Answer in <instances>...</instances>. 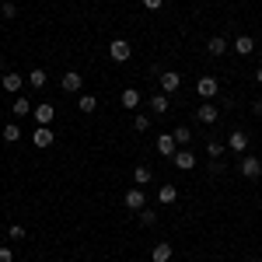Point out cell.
Returning <instances> with one entry per match:
<instances>
[{
	"instance_id": "cell-9",
	"label": "cell",
	"mask_w": 262,
	"mask_h": 262,
	"mask_svg": "<svg viewBox=\"0 0 262 262\" xmlns=\"http://www.w3.org/2000/svg\"><path fill=\"white\" fill-rule=\"evenodd\" d=\"M227 147H231L234 154H245V150H248V133H245V129H234V133L227 137Z\"/></svg>"
},
{
	"instance_id": "cell-23",
	"label": "cell",
	"mask_w": 262,
	"mask_h": 262,
	"mask_svg": "<svg viewBox=\"0 0 262 262\" xmlns=\"http://www.w3.org/2000/svg\"><path fill=\"white\" fill-rule=\"evenodd\" d=\"M150 108H154L158 116H164V112H168V95H154V98H150Z\"/></svg>"
},
{
	"instance_id": "cell-28",
	"label": "cell",
	"mask_w": 262,
	"mask_h": 262,
	"mask_svg": "<svg viewBox=\"0 0 262 262\" xmlns=\"http://www.w3.org/2000/svg\"><path fill=\"white\" fill-rule=\"evenodd\" d=\"M133 129H137V133L150 129V116H137V119H133Z\"/></svg>"
},
{
	"instance_id": "cell-26",
	"label": "cell",
	"mask_w": 262,
	"mask_h": 262,
	"mask_svg": "<svg viewBox=\"0 0 262 262\" xmlns=\"http://www.w3.org/2000/svg\"><path fill=\"white\" fill-rule=\"evenodd\" d=\"M140 224L143 227H154V224H158V213H154V210H140Z\"/></svg>"
},
{
	"instance_id": "cell-3",
	"label": "cell",
	"mask_w": 262,
	"mask_h": 262,
	"mask_svg": "<svg viewBox=\"0 0 262 262\" xmlns=\"http://www.w3.org/2000/svg\"><path fill=\"white\" fill-rule=\"evenodd\" d=\"M242 175H245V179H262V158L245 154V158H242Z\"/></svg>"
},
{
	"instance_id": "cell-1",
	"label": "cell",
	"mask_w": 262,
	"mask_h": 262,
	"mask_svg": "<svg viewBox=\"0 0 262 262\" xmlns=\"http://www.w3.org/2000/svg\"><path fill=\"white\" fill-rule=\"evenodd\" d=\"M217 91H221V84H217V77H210V74H203L200 81H196V95H200L203 101H213Z\"/></svg>"
},
{
	"instance_id": "cell-30",
	"label": "cell",
	"mask_w": 262,
	"mask_h": 262,
	"mask_svg": "<svg viewBox=\"0 0 262 262\" xmlns=\"http://www.w3.org/2000/svg\"><path fill=\"white\" fill-rule=\"evenodd\" d=\"M7 234H11L14 242H21V238H25V227H21V224H11V227H7Z\"/></svg>"
},
{
	"instance_id": "cell-18",
	"label": "cell",
	"mask_w": 262,
	"mask_h": 262,
	"mask_svg": "<svg viewBox=\"0 0 262 262\" xmlns=\"http://www.w3.org/2000/svg\"><path fill=\"white\" fill-rule=\"evenodd\" d=\"M140 105V91L137 88H122V108H137Z\"/></svg>"
},
{
	"instance_id": "cell-16",
	"label": "cell",
	"mask_w": 262,
	"mask_h": 262,
	"mask_svg": "<svg viewBox=\"0 0 262 262\" xmlns=\"http://www.w3.org/2000/svg\"><path fill=\"white\" fill-rule=\"evenodd\" d=\"M206 53H210V56H224V53H227V39L213 35V39L206 42Z\"/></svg>"
},
{
	"instance_id": "cell-25",
	"label": "cell",
	"mask_w": 262,
	"mask_h": 262,
	"mask_svg": "<svg viewBox=\"0 0 262 262\" xmlns=\"http://www.w3.org/2000/svg\"><path fill=\"white\" fill-rule=\"evenodd\" d=\"M133 179H137V185H147V182H150V168H147V164H140V168L133 171Z\"/></svg>"
},
{
	"instance_id": "cell-29",
	"label": "cell",
	"mask_w": 262,
	"mask_h": 262,
	"mask_svg": "<svg viewBox=\"0 0 262 262\" xmlns=\"http://www.w3.org/2000/svg\"><path fill=\"white\" fill-rule=\"evenodd\" d=\"M0 11H4V18H18V7H14L11 0H4V4H0Z\"/></svg>"
},
{
	"instance_id": "cell-37",
	"label": "cell",
	"mask_w": 262,
	"mask_h": 262,
	"mask_svg": "<svg viewBox=\"0 0 262 262\" xmlns=\"http://www.w3.org/2000/svg\"><path fill=\"white\" fill-rule=\"evenodd\" d=\"M0 234H4V227H0Z\"/></svg>"
},
{
	"instance_id": "cell-33",
	"label": "cell",
	"mask_w": 262,
	"mask_h": 262,
	"mask_svg": "<svg viewBox=\"0 0 262 262\" xmlns=\"http://www.w3.org/2000/svg\"><path fill=\"white\" fill-rule=\"evenodd\" d=\"M252 112H255V116H262V101H252Z\"/></svg>"
},
{
	"instance_id": "cell-32",
	"label": "cell",
	"mask_w": 262,
	"mask_h": 262,
	"mask_svg": "<svg viewBox=\"0 0 262 262\" xmlns=\"http://www.w3.org/2000/svg\"><path fill=\"white\" fill-rule=\"evenodd\" d=\"M143 7H147V11H161L164 0H143Z\"/></svg>"
},
{
	"instance_id": "cell-21",
	"label": "cell",
	"mask_w": 262,
	"mask_h": 262,
	"mask_svg": "<svg viewBox=\"0 0 262 262\" xmlns=\"http://www.w3.org/2000/svg\"><path fill=\"white\" fill-rule=\"evenodd\" d=\"M171 137H175L179 147H185V143L192 140V129H189V126H179V129H171Z\"/></svg>"
},
{
	"instance_id": "cell-35",
	"label": "cell",
	"mask_w": 262,
	"mask_h": 262,
	"mask_svg": "<svg viewBox=\"0 0 262 262\" xmlns=\"http://www.w3.org/2000/svg\"><path fill=\"white\" fill-rule=\"evenodd\" d=\"M248 262H262V259H248Z\"/></svg>"
},
{
	"instance_id": "cell-4",
	"label": "cell",
	"mask_w": 262,
	"mask_h": 262,
	"mask_svg": "<svg viewBox=\"0 0 262 262\" xmlns=\"http://www.w3.org/2000/svg\"><path fill=\"white\" fill-rule=\"evenodd\" d=\"M196 119H200L203 126H213V122L221 119V108H217L213 101H203L200 108H196Z\"/></svg>"
},
{
	"instance_id": "cell-13",
	"label": "cell",
	"mask_w": 262,
	"mask_h": 262,
	"mask_svg": "<svg viewBox=\"0 0 262 262\" xmlns=\"http://www.w3.org/2000/svg\"><path fill=\"white\" fill-rule=\"evenodd\" d=\"M175 150H179V143H175V137H171V133H161V137H158V154H164V158H171Z\"/></svg>"
},
{
	"instance_id": "cell-36",
	"label": "cell",
	"mask_w": 262,
	"mask_h": 262,
	"mask_svg": "<svg viewBox=\"0 0 262 262\" xmlns=\"http://www.w3.org/2000/svg\"><path fill=\"white\" fill-rule=\"evenodd\" d=\"M0 63H4V53H0Z\"/></svg>"
},
{
	"instance_id": "cell-31",
	"label": "cell",
	"mask_w": 262,
	"mask_h": 262,
	"mask_svg": "<svg viewBox=\"0 0 262 262\" xmlns=\"http://www.w3.org/2000/svg\"><path fill=\"white\" fill-rule=\"evenodd\" d=\"M0 262H14V252L7 245H0Z\"/></svg>"
},
{
	"instance_id": "cell-14",
	"label": "cell",
	"mask_w": 262,
	"mask_h": 262,
	"mask_svg": "<svg viewBox=\"0 0 262 262\" xmlns=\"http://www.w3.org/2000/svg\"><path fill=\"white\" fill-rule=\"evenodd\" d=\"M234 53H238V56H252V53H255V39H252V35H238V39H234Z\"/></svg>"
},
{
	"instance_id": "cell-22",
	"label": "cell",
	"mask_w": 262,
	"mask_h": 262,
	"mask_svg": "<svg viewBox=\"0 0 262 262\" xmlns=\"http://www.w3.org/2000/svg\"><path fill=\"white\" fill-rule=\"evenodd\" d=\"M28 112H32V101L25 98V95H18L14 98V116H28Z\"/></svg>"
},
{
	"instance_id": "cell-20",
	"label": "cell",
	"mask_w": 262,
	"mask_h": 262,
	"mask_svg": "<svg viewBox=\"0 0 262 262\" xmlns=\"http://www.w3.org/2000/svg\"><path fill=\"white\" fill-rule=\"evenodd\" d=\"M77 108H81L84 116H91V112L98 108V98H95V95H81V98H77Z\"/></svg>"
},
{
	"instance_id": "cell-6",
	"label": "cell",
	"mask_w": 262,
	"mask_h": 262,
	"mask_svg": "<svg viewBox=\"0 0 262 262\" xmlns=\"http://www.w3.org/2000/svg\"><path fill=\"white\" fill-rule=\"evenodd\" d=\"M171 161H175V168H182V171H192V168H196V154L185 150V147H179V150L171 154Z\"/></svg>"
},
{
	"instance_id": "cell-8",
	"label": "cell",
	"mask_w": 262,
	"mask_h": 262,
	"mask_svg": "<svg viewBox=\"0 0 262 262\" xmlns=\"http://www.w3.org/2000/svg\"><path fill=\"white\" fill-rule=\"evenodd\" d=\"M158 81H161V91H164V95H175V91L182 88V77L175 74V70H164Z\"/></svg>"
},
{
	"instance_id": "cell-12",
	"label": "cell",
	"mask_w": 262,
	"mask_h": 262,
	"mask_svg": "<svg viewBox=\"0 0 262 262\" xmlns=\"http://www.w3.org/2000/svg\"><path fill=\"white\" fill-rule=\"evenodd\" d=\"M21 84H25V81H21V74H14V70L0 77V88H4L7 95H18V91H21Z\"/></svg>"
},
{
	"instance_id": "cell-10",
	"label": "cell",
	"mask_w": 262,
	"mask_h": 262,
	"mask_svg": "<svg viewBox=\"0 0 262 262\" xmlns=\"http://www.w3.org/2000/svg\"><path fill=\"white\" fill-rule=\"evenodd\" d=\"M122 203H126V210H137V213H140L143 203H147V196H143V189H129V192L122 196Z\"/></svg>"
},
{
	"instance_id": "cell-15",
	"label": "cell",
	"mask_w": 262,
	"mask_h": 262,
	"mask_svg": "<svg viewBox=\"0 0 262 262\" xmlns=\"http://www.w3.org/2000/svg\"><path fill=\"white\" fill-rule=\"evenodd\" d=\"M168 259H171V245L168 242H158L150 248V262H168Z\"/></svg>"
},
{
	"instance_id": "cell-2",
	"label": "cell",
	"mask_w": 262,
	"mask_h": 262,
	"mask_svg": "<svg viewBox=\"0 0 262 262\" xmlns=\"http://www.w3.org/2000/svg\"><path fill=\"white\" fill-rule=\"evenodd\" d=\"M108 56H112L116 63H126L129 56H133V46H129L126 39H112L108 42Z\"/></svg>"
},
{
	"instance_id": "cell-34",
	"label": "cell",
	"mask_w": 262,
	"mask_h": 262,
	"mask_svg": "<svg viewBox=\"0 0 262 262\" xmlns=\"http://www.w3.org/2000/svg\"><path fill=\"white\" fill-rule=\"evenodd\" d=\"M255 81H259V84H262V67H259V70H255Z\"/></svg>"
},
{
	"instance_id": "cell-7",
	"label": "cell",
	"mask_w": 262,
	"mask_h": 262,
	"mask_svg": "<svg viewBox=\"0 0 262 262\" xmlns=\"http://www.w3.org/2000/svg\"><path fill=\"white\" fill-rule=\"evenodd\" d=\"M53 140H56V133H53L49 126H35V133H32V143H35L39 150H46V147H53Z\"/></svg>"
},
{
	"instance_id": "cell-27",
	"label": "cell",
	"mask_w": 262,
	"mask_h": 262,
	"mask_svg": "<svg viewBox=\"0 0 262 262\" xmlns=\"http://www.w3.org/2000/svg\"><path fill=\"white\" fill-rule=\"evenodd\" d=\"M206 154H210V158H221V154H224V143L221 140H210V143H206Z\"/></svg>"
},
{
	"instance_id": "cell-5",
	"label": "cell",
	"mask_w": 262,
	"mask_h": 262,
	"mask_svg": "<svg viewBox=\"0 0 262 262\" xmlns=\"http://www.w3.org/2000/svg\"><path fill=\"white\" fill-rule=\"evenodd\" d=\"M60 88L67 91V95H77V91L84 88V77L77 74V70H67V74L60 77Z\"/></svg>"
},
{
	"instance_id": "cell-19",
	"label": "cell",
	"mask_w": 262,
	"mask_h": 262,
	"mask_svg": "<svg viewBox=\"0 0 262 262\" xmlns=\"http://www.w3.org/2000/svg\"><path fill=\"white\" fill-rule=\"evenodd\" d=\"M158 200H161L164 206H171V203L179 200V189H175V185H161V189H158Z\"/></svg>"
},
{
	"instance_id": "cell-17",
	"label": "cell",
	"mask_w": 262,
	"mask_h": 262,
	"mask_svg": "<svg viewBox=\"0 0 262 262\" xmlns=\"http://www.w3.org/2000/svg\"><path fill=\"white\" fill-rule=\"evenodd\" d=\"M46 81H49V74H46V70H42V67H35V70H32V74H28V84H32V88H35V91H42V88H46Z\"/></svg>"
},
{
	"instance_id": "cell-11",
	"label": "cell",
	"mask_w": 262,
	"mask_h": 262,
	"mask_svg": "<svg viewBox=\"0 0 262 262\" xmlns=\"http://www.w3.org/2000/svg\"><path fill=\"white\" fill-rule=\"evenodd\" d=\"M32 116H35V126H49L53 116H56V108H53V105H35V108H32Z\"/></svg>"
},
{
	"instance_id": "cell-24",
	"label": "cell",
	"mask_w": 262,
	"mask_h": 262,
	"mask_svg": "<svg viewBox=\"0 0 262 262\" xmlns=\"http://www.w3.org/2000/svg\"><path fill=\"white\" fill-rule=\"evenodd\" d=\"M4 140H7V143H18L21 140V129L14 126V122H7V126H4Z\"/></svg>"
}]
</instances>
